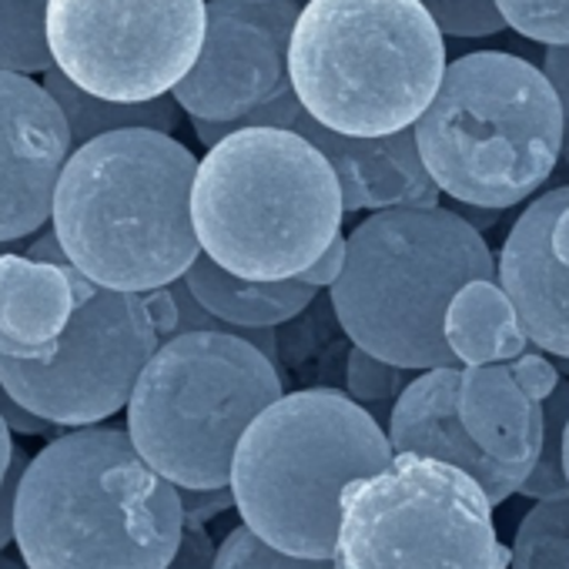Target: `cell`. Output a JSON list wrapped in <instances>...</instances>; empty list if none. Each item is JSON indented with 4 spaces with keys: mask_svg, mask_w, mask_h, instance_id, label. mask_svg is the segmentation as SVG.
<instances>
[{
    "mask_svg": "<svg viewBox=\"0 0 569 569\" xmlns=\"http://www.w3.org/2000/svg\"><path fill=\"white\" fill-rule=\"evenodd\" d=\"M281 396L274 359L244 336L178 332L144 366L128 402V432L178 489H221L231 486L244 429Z\"/></svg>",
    "mask_w": 569,
    "mask_h": 569,
    "instance_id": "8",
    "label": "cell"
},
{
    "mask_svg": "<svg viewBox=\"0 0 569 569\" xmlns=\"http://www.w3.org/2000/svg\"><path fill=\"white\" fill-rule=\"evenodd\" d=\"M432 21L452 38H492L509 28L496 0H426Z\"/></svg>",
    "mask_w": 569,
    "mask_h": 569,
    "instance_id": "28",
    "label": "cell"
},
{
    "mask_svg": "<svg viewBox=\"0 0 569 569\" xmlns=\"http://www.w3.org/2000/svg\"><path fill=\"white\" fill-rule=\"evenodd\" d=\"M299 14V0H208L198 61L171 91L181 111L238 121L292 91L289 51Z\"/></svg>",
    "mask_w": 569,
    "mask_h": 569,
    "instance_id": "12",
    "label": "cell"
},
{
    "mask_svg": "<svg viewBox=\"0 0 569 569\" xmlns=\"http://www.w3.org/2000/svg\"><path fill=\"white\" fill-rule=\"evenodd\" d=\"M556 218H552V251L562 264H569V184L552 188Z\"/></svg>",
    "mask_w": 569,
    "mask_h": 569,
    "instance_id": "36",
    "label": "cell"
},
{
    "mask_svg": "<svg viewBox=\"0 0 569 569\" xmlns=\"http://www.w3.org/2000/svg\"><path fill=\"white\" fill-rule=\"evenodd\" d=\"M412 131L442 194L506 211L556 171L566 111L546 71L506 51H476L446 68Z\"/></svg>",
    "mask_w": 569,
    "mask_h": 569,
    "instance_id": "6",
    "label": "cell"
},
{
    "mask_svg": "<svg viewBox=\"0 0 569 569\" xmlns=\"http://www.w3.org/2000/svg\"><path fill=\"white\" fill-rule=\"evenodd\" d=\"M214 556H218V549H214L211 536L201 529V522H184L178 552L171 556L168 569H211Z\"/></svg>",
    "mask_w": 569,
    "mask_h": 569,
    "instance_id": "30",
    "label": "cell"
},
{
    "mask_svg": "<svg viewBox=\"0 0 569 569\" xmlns=\"http://www.w3.org/2000/svg\"><path fill=\"white\" fill-rule=\"evenodd\" d=\"M342 184L292 128H238L198 161L191 218L201 251L234 274H302L342 231Z\"/></svg>",
    "mask_w": 569,
    "mask_h": 569,
    "instance_id": "3",
    "label": "cell"
},
{
    "mask_svg": "<svg viewBox=\"0 0 569 569\" xmlns=\"http://www.w3.org/2000/svg\"><path fill=\"white\" fill-rule=\"evenodd\" d=\"M566 158H569V154H566Z\"/></svg>",
    "mask_w": 569,
    "mask_h": 569,
    "instance_id": "42",
    "label": "cell"
},
{
    "mask_svg": "<svg viewBox=\"0 0 569 569\" xmlns=\"http://www.w3.org/2000/svg\"><path fill=\"white\" fill-rule=\"evenodd\" d=\"M392 459L389 432L352 396L336 389L281 396L238 442L234 509L248 529L284 552L332 556L346 489Z\"/></svg>",
    "mask_w": 569,
    "mask_h": 569,
    "instance_id": "5",
    "label": "cell"
},
{
    "mask_svg": "<svg viewBox=\"0 0 569 569\" xmlns=\"http://www.w3.org/2000/svg\"><path fill=\"white\" fill-rule=\"evenodd\" d=\"M14 429L8 426V419L0 416V486H4V479H8V472H11V462H14Z\"/></svg>",
    "mask_w": 569,
    "mask_h": 569,
    "instance_id": "38",
    "label": "cell"
},
{
    "mask_svg": "<svg viewBox=\"0 0 569 569\" xmlns=\"http://www.w3.org/2000/svg\"><path fill=\"white\" fill-rule=\"evenodd\" d=\"M74 264L0 251V356L48 362L78 309Z\"/></svg>",
    "mask_w": 569,
    "mask_h": 569,
    "instance_id": "17",
    "label": "cell"
},
{
    "mask_svg": "<svg viewBox=\"0 0 569 569\" xmlns=\"http://www.w3.org/2000/svg\"><path fill=\"white\" fill-rule=\"evenodd\" d=\"M0 68L18 74H48L54 68L48 0H0Z\"/></svg>",
    "mask_w": 569,
    "mask_h": 569,
    "instance_id": "22",
    "label": "cell"
},
{
    "mask_svg": "<svg viewBox=\"0 0 569 569\" xmlns=\"http://www.w3.org/2000/svg\"><path fill=\"white\" fill-rule=\"evenodd\" d=\"M211 569H336V562H332V556L284 552V549L264 542L254 529H248L241 522L221 539Z\"/></svg>",
    "mask_w": 569,
    "mask_h": 569,
    "instance_id": "25",
    "label": "cell"
},
{
    "mask_svg": "<svg viewBox=\"0 0 569 569\" xmlns=\"http://www.w3.org/2000/svg\"><path fill=\"white\" fill-rule=\"evenodd\" d=\"M74 151L58 98L28 74L0 68V241L41 231Z\"/></svg>",
    "mask_w": 569,
    "mask_h": 569,
    "instance_id": "14",
    "label": "cell"
},
{
    "mask_svg": "<svg viewBox=\"0 0 569 569\" xmlns=\"http://www.w3.org/2000/svg\"><path fill=\"white\" fill-rule=\"evenodd\" d=\"M0 416H4L8 426H11L14 432H21V436H51L54 429H61V426L48 422L44 416L31 412L28 406H21V402L4 389V382H0Z\"/></svg>",
    "mask_w": 569,
    "mask_h": 569,
    "instance_id": "34",
    "label": "cell"
},
{
    "mask_svg": "<svg viewBox=\"0 0 569 569\" xmlns=\"http://www.w3.org/2000/svg\"><path fill=\"white\" fill-rule=\"evenodd\" d=\"M562 462H566V479H569V422H566V432H562Z\"/></svg>",
    "mask_w": 569,
    "mask_h": 569,
    "instance_id": "40",
    "label": "cell"
},
{
    "mask_svg": "<svg viewBox=\"0 0 569 569\" xmlns=\"http://www.w3.org/2000/svg\"><path fill=\"white\" fill-rule=\"evenodd\" d=\"M208 0H48L54 68L108 101H154L194 68Z\"/></svg>",
    "mask_w": 569,
    "mask_h": 569,
    "instance_id": "11",
    "label": "cell"
},
{
    "mask_svg": "<svg viewBox=\"0 0 569 569\" xmlns=\"http://www.w3.org/2000/svg\"><path fill=\"white\" fill-rule=\"evenodd\" d=\"M181 529L178 486L114 426L54 436L31 456L14 509L31 569H168Z\"/></svg>",
    "mask_w": 569,
    "mask_h": 569,
    "instance_id": "1",
    "label": "cell"
},
{
    "mask_svg": "<svg viewBox=\"0 0 569 569\" xmlns=\"http://www.w3.org/2000/svg\"><path fill=\"white\" fill-rule=\"evenodd\" d=\"M406 372L412 369H402V366H392L359 346H352L349 352V362H346V386H349V396L362 406H382V402H396L399 392L409 386L406 382Z\"/></svg>",
    "mask_w": 569,
    "mask_h": 569,
    "instance_id": "26",
    "label": "cell"
},
{
    "mask_svg": "<svg viewBox=\"0 0 569 569\" xmlns=\"http://www.w3.org/2000/svg\"><path fill=\"white\" fill-rule=\"evenodd\" d=\"M456 214H462L476 231H486V228H496L499 218H502V208H482V204H466V201H456L452 204Z\"/></svg>",
    "mask_w": 569,
    "mask_h": 569,
    "instance_id": "37",
    "label": "cell"
},
{
    "mask_svg": "<svg viewBox=\"0 0 569 569\" xmlns=\"http://www.w3.org/2000/svg\"><path fill=\"white\" fill-rule=\"evenodd\" d=\"M459 416L469 436L502 462H532L542 449L546 412L532 399L509 362L466 366L459 386Z\"/></svg>",
    "mask_w": 569,
    "mask_h": 569,
    "instance_id": "18",
    "label": "cell"
},
{
    "mask_svg": "<svg viewBox=\"0 0 569 569\" xmlns=\"http://www.w3.org/2000/svg\"><path fill=\"white\" fill-rule=\"evenodd\" d=\"M499 281L492 251L452 208H386L349 238L332 284V309L352 346L412 369L459 366L446 342V312L462 284Z\"/></svg>",
    "mask_w": 569,
    "mask_h": 569,
    "instance_id": "4",
    "label": "cell"
},
{
    "mask_svg": "<svg viewBox=\"0 0 569 569\" xmlns=\"http://www.w3.org/2000/svg\"><path fill=\"white\" fill-rule=\"evenodd\" d=\"M509 569H569V492L539 499L522 516Z\"/></svg>",
    "mask_w": 569,
    "mask_h": 569,
    "instance_id": "23",
    "label": "cell"
},
{
    "mask_svg": "<svg viewBox=\"0 0 569 569\" xmlns=\"http://www.w3.org/2000/svg\"><path fill=\"white\" fill-rule=\"evenodd\" d=\"M178 492H181L184 522H201L204 526L211 516H218L228 506H234L231 486H221V489H178Z\"/></svg>",
    "mask_w": 569,
    "mask_h": 569,
    "instance_id": "33",
    "label": "cell"
},
{
    "mask_svg": "<svg viewBox=\"0 0 569 569\" xmlns=\"http://www.w3.org/2000/svg\"><path fill=\"white\" fill-rule=\"evenodd\" d=\"M0 569H31L24 559H14V556H4L0 552Z\"/></svg>",
    "mask_w": 569,
    "mask_h": 569,
    "instance_id": "39",
    "label": "cell"
},
{
    "mask_svg": "<svg viewBox=\"0 0 569 569\" xmlns=\"http://www.w3.org/2000/svg\"><path fill=\"white\" fill-rule=\"evenodd\" d=\"M78 309L61 336L58 356L28 362L0 356L4 389L61 429L101 426L128 409L131 392L164 342L151 292H118L74 271Z\"/></svg>",
    "mask_w": 569,
    "mask_h": 569,
    "instance_id": "10",
    "label": "cell"
},
{
    "mask_svg": "<svg viewBox=\"0 0 569 569\" xmlns=\"http://www.w3.org/2000/svg\"><path fill=\"white\" fill-rule=\"evenodd\" d=\"M44 88L58 98L68 128H71V141L74 148L121 131V128H154V131H174L178 128V111L181 104L174 101V94H161L154 101H108L98 98L84 88H78L64 71L51 68L44 74Z\"/></svg>",
    "mask_w": 569,
    "mask_h": 569,
    "instance_id": "21",
    "label": "cell"
},
{
    "mask_svg": "<svg viewBox=\"0 0 569 569\" xmlns=\"http://www.w3.org/2000/svg\"><path fill=\"white\" fill-rule=\"evenodd\" d=\"M542 412H546L542 449L536 456L532 472L519 486V492L529 496V499H556V496L569 492L566 462H562V432H566V422H569V382L566 379H559L552 396L542 402Z\"/></svg>",
    "mask_w": 569,
    "mask_h": 569,
    "instance_id": "24",
    "label": "cell"
},
{
    "mask_svg": "<svg viewBox=\"0 0 569 569\" xmlns=\"http://www.w3.org/2000/svg\"><path fill=\"white\" fill-rule=\"evenodd\" d=\"M28 462H31V456L18 446L11 472H8L4 486H0V552L14 542V509H18V492H21V479H24Z\"/></svg>",
    "mask_w": 569,
    "mask_h": 569,
    "instance_id": "31",
    "label": "cell"
},
{
    "mask_svg": "<svg viewBox=\"0 0 569 569\" xmlns=\"http://www.w3.org/2000/svg\"><path fill=\"white\" fill-rule=\"evenodd\" d=\"M509 28L539 44H569V0H496Z\"/></svg>",
    "mask_w": 569,
    "mask_h": 569,
    "instance_id": "27",
    "label": "cell"
},
{
    "mask_svg": "<svg viewBox=\"0 0 569 569\" xmlns=\"http://www.w3.org/2000/svg\"><path fill=\"white\" fill-rule=\"evenodd\" d=\"M346 258H349V238L339 231L332 238V244L296 278H302L306 284H312V289H332V284L339 281V274H342V268H346Z\"/></svg>",
    "mask_w": 569,
    "mask_h": 569,
    "instance_id": "32",
    "label": "cell"
},
{
    "mask_svg": "<svg viewBox=\"0 0 569 569\" xmlns=\"http://www.w3.org/2000/svg\"><path fill=\"white\" fill-rule=\"evenodd\" d=\"M198 158L154 128H121L71 151L51 228L94 284L151 292L201 254L191 218Z\"/></svg>",
    "mask_w": 569,
    "mask_h": 569,
    "instance_id": "2",
    "label": "cell"
},
{
    "mask_svg": "<svg viewBox=\"0 0 569 569\" xmlns=\"http://www.w3.org/2000/svg\"><path fill=\"white\" fill-rule=\"evenodd\" d=\"M446 342L462 366H489L522 356L529 336L502 284L492 278H476L462 284L449 302Z\"/></svg>",
    "mask_w": 569,
    "mask_h": 569,
    "instance_id": "20",
    "label": "cell"
},
{
    "mask_svg": "<svg viewBox=\"0 0 569 569\" xmlns=\"http://www.w3.org/2000/svg\"><path fill=\"white\" fill-rule=\"evenodd\" d=\"M556 369H559V372H566V376H569V359H556Z\"/></svg>",
    "mask_w": 569,
    "mask_h": 569,
    "instance_id": "41",
    "label": "cell"
},
{
    "mask_svg": "<svg viewBox=\"0 0 569 569\" xmlns=\"http://www.w3.org/2000/svg\"><path fill=\"white\" fill-rule=\"evenodd\" d=\"M459 366L426 369L419 379H412L392 402L389 442L396 456L419 452L459 466L486 489L489 502L499 506L512 492H519V486L532 472V462H502L469 436L459 416Z\"/></svg>",
    "mask_w": 569,
    "mask_h": 569,
    "instance_id": "15",
    "label": "cell"
},
{
    "mask_svg": "<svg viewBox=\"0 0 569 569\" xmlns=\"http://www.w3.org/2000/svg\"><path fill=\"white\" fill-rule=\"evenodd\" d=\"M446 68L426 0H309L289 51L292 91L306 111L359 138L412 128Z\"/></svg>",
    "mask_w": 569,
    "mask_h": 569,
    "instance_id": "7",
    "label": "cell"
},
{
    "mask_svg": "<svg viewBox=\"0 0 569 569\" xmlns=\"http://www.w3.org/2000/svg\"><path fill=\"white\" fill-rule=\"evenodd\" d=\"M509 369L519 379V386L539 402H546L552 396V389L559 386V369L539 352H522V356L509 359Z\"/></svg>",
    "mask_w": 569,
    "mask_h": 569,
    "instance_id": "29",
    "label": "cell"
},
{
    "mask_svg": "<svg viewBox=\"0 0 569 569\" xmlns=\"http://www.w3.org/2000/svg\"><path fill=\"white\" fill-rule=\"evenodd\" d=\"M542 71L549 84L556 88L562 111H566V138H569V44H549L542 58Z\"/></svg>",
    "mask_w": 569,
    "mask_h": 569,
    "instance_id": "35",
    "label": "cell"
},
{
    "mask_svg": "<svg viewBox=\"0 0 569 569\" xmlns=\"http://www.w3.org/2000/svg\"><path fill=\"white\" fill-rule=\"evenodd\" d=\"M268 124V128H292L306 134L336 168L342 184V204L346 211H386V208H432L439 204V184L422 164L419 141L412 128H402L396 134L379 138H359L342 134L326 124H319L296 91H284L271 104L238 118V121H208L194 118L191 128L204 148L218 144L238 128Z\"/></svg>",
    "mask_w": 569,
    "mask_h": 569,
    "instance_id": "13",
    "label": "cell"
},
{
    "mask_svg": "<svg viewBox=\"0 0 569 569\" xmlns=\"http://www.w3.org/2000/svg\"><path fill=\"white\" fill-rule=\"evenodd\" d=\"M486 489L452 462L399 452L342 499L336 569H509Z\"/></svg>",
    "mask_w": 569,
    "mask_h": 569,
    "instance_id": "9",
    "label": "cell"
},
{
    "mask_svg": "<svg viewBox=\"0 0 569 569\" xmlns=\"http://www.w3.org/2000/svg\"><path fill=\"white\" fill-rule=\"evenodd\" d=\"M552 218L556 194L546 191L516 218L496 268L529 342L569 359V264L552 251Z\"/></svg>",
    "mask_w": 569,
    "mask_h": 569,
    "instance_id": "16",
    "label": "cell"
},
{
    "mask_svg": "<svg viewBox=\"0 0 569 569\" xmlns=\"http://www.w3.org/2000/svg\"><path fill=\"white\" fill-rule=\"evenodd\" d=\"M184 281L191 296L238 336L244 329H274L281 322H292L319 296V289H312L302 278L258 281L234 274L204 251L191 261Z\"/></svg>",
    "mask_w": 569,
    "mask_h": 569,
    "instance_id": "19",
    "label": "cell"
}]
</instances>
